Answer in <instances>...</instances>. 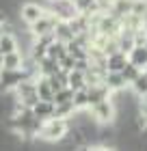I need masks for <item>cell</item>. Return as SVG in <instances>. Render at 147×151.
Instances as JSON below:
<instances>
[{"label": "cell", "instance_id": "obj_1", "mask_svg": "<svg viewBox=\"0 0 147 151\" xmlns=\"http://www.w3.org/2000/svg\"><path fill=\"white\" fill-rule=\"evenodd\" d=\"M69 132V123L67 119H61V116H50V119H46L43 123H41L39 127V138H43L48 142H59L67 136Z\"/></svg>", "mask_w": 147, "mask_h": 151}, {"label": "cell", "instance_id": "obj_2", "mask_svg": "<svg viewBox=\"0 0 147 151\" xmlns=\"http://www.w3.org/2000/svg\"><path fill=\"white\" fill-rule=\"evenodd\" d=\"M13 91L17 93V101H20L22 106H26V108H33V106L39 101V95H37V84H35V80H33V78L22 80L15 88H13Z\"/></svg>", "mask_w": 147, "mask_h": 151}, {"label": "cell", "instance_id": "obj_3", "mask_svg": "<svg viewBox=\"0 0 147 151\" xmlns=\"http://www.w3.org/2000/svg\"><path fill=\"white\" fill-rule=\"evenodd\" d=\"M26 78H33L26 69H0V91L2 93L13 91V88Z\"/></svg>", "mask_w": 147, "mask_h": 151}, {"label": "cell", "instance_id": "obj_4", "mask_svg": "<svg viewBox=\"0 0 147 151\" xmlns=\"http://www.w3.org/2000/svg\"><path fill=\"white\" fill-rule=\"evenodd\" d=\"M56 24H59V17L54 15V13L46 11L43 15L37 19V22L30 24V32H33L35 39H37V37H46V35H52V32H54V26H56Z\"/></svg>", "mask_w": 147, "mask_h": 151}, {"label": "cell", "instance_id": "obj_5", "mask_svg": "<svg viewBox=\"0 0 147 151\" xmlns=\"http://www.w3.org/2000/svg\"><path fill=\"white\" fill-rule=\"evenodd\" d=\"M91 108V116L97 121V123H110L115 119V104L110 99H102L97 104L89 106Z\"/></svg>", "mask_w": 147, "mask_h": 151}, {"label": "cell", "instance_id": "obj_6", "mask_svg": "<svg viewBox=\"0 0 147 151\" xmlns=\"http://www.w3.org/2000/svg\"><path fill=\"white\" fill-rule=\"evenodd\" d=\"M50 4H52L50 13H54L61 22H69V19H74L78 15V9H76V4L72 0H50Z\"/></svg>", "mask_w": 147, "mask_h": 151}, {"label": "cell", "instance_id": "obj_7", "mask_svg": "<svg viewBox=\"0 0 147 151\" xmlns=\"http://www.w3.org/2000/svg\"><path fill=\"white\" fill-rule=\"evenodd\" d=\"M43 13H46V9L41 4H37V2H26V4H22V9H20V17H22L26 24H33V22H37Z\"/></svg>", "mask_w": 147, "mask_h": 151}, {"label": "cell", "instance_id": "obj_8", "mask_svg": "<svg viewBox=\"0 0 147 151\" xmlns=\"http://www.w3.org/2000/svg\"><path fill=\"white\" fill-rule=\"evenodd\" d=\"M125 63H128V54L123 50H115L106 54V60H104V65H106V71H121Z\"/></svg>", "mask_w": 147, "mask_h": 151}, {"label": "cell", "instance_id": "obj_9", "mask_svg": "<svg viewBox=\"0 0 147 151\" xmlns=\"http://www.w3.org/2000/svg\"><path fill=\"white\" fill-rule=\"evenodd\" d=\"M102 82L108 86L110 93H119V91H123V88L128 86V82H125V78L121 76V71H106Z\"/></svg>", "mask_w": 147, "mask_h": 151}, {"label": "cell", "instance_id": "obj_10", "mask_svg": "<svg viewBox=\"0 0 147 151\" xmlns=\"http://www.w3.org/2000/svg\"><path fill=\"white\" fill-rule=\"evenodd\" d=\"M128 60L130 63H134L136 67H141V69H145L147 67V47L145 43H134L128 50Z\"/></svg>", "mask_w": 147, "mask_h": 151}, {"label": "cell", "instance_id": "obj_11", "mask_svg": "<svg viewBox=\"0 0 147 151\" xmlns=\"http://www.w3.org/2000/svg\"><path fill=\"white\" fill-rule=\"evenodd\" d=\"M59 69H61L59 60H54V58H50V56H43V58L37 60V76H43V78H48V76L56 73Z\"/></svg>", "mask_w": 147, "mask_h": 151}, {"label": "cell", "instance_id": "obj_12", "mask_svg": "<svg viewBox=\"0 0 147 151\" xmlns=\"http://www.w3.org/2000/svg\"><path fill=\"white\" fill-rule=\"evenodd\" d=\"M33 114L37 116V119H41V121H46V119H50V116H54V101L39 99L37 104L33 106Z\"/></svg>", "mask_w": 147, "mask_h": 151}, {"label": "cell", "instance_id": "obj_13", "mask_svg": "<svg viewBox=\"0 0 147 151\" xmlns=\"http://www.w3.org/2000/svg\"><path fill=\"white\" fill-rule=\"evenodd\" d=\"M67 86L74 88V91H78V88H85L87 86V73L82 69H74L67 71Z\"/></svg>", "mask_w": 147, "mask_h": 151}, {"label": "cell", "instance_id": "obj_14", "mask_svg": "<svg viewBox=\"0 0 147 151\" xmlns=\"http://www.w3.org/2000/svg\"><path fill=\"white\" fill-rule=\"evenodd\" d=\"M24 65V56L20 54V50H13L2 56V69H22Z\"/></svg>", "mask_w": 147, "mask_h": 151}, {"label": "cell", "instance_id": "obj_15", "mask_svg": "<svg viewBox=\"0 0 147 151\" xmlns=\"http://www.w3.org/2000/svg\"><path fill=\"white\" fill-rule=\"evenodd\" d=\"M35 84H37V95H39V99L52 101L54 88L50 86V82H48V78H43V76H37V78H35Z\"/></svg>", "mask_w": 147, "mask_h": 151}, {"label": "cell", "instance_id": "obj_16", "mask_svg": "<svg viewBox=\"0 0 147 151\" xmlns=\"http://www.w3.org/2000/svg\"><path fill=\"white\" fill-rule=\"evenodd\" d=\"M74 37H76V35H74L72 26H69V22H61V19H59V24L54 26V39L63 41V43H69Z\"/></svg>", "mask_w": 147, "mask_h": 151}, {"label": "cell", "instance_id": "obj_17", "mask_svg": "<svg viewBox=\"0 0 147 151\" xmlns=\"http://www.w3.org/2000/svg\"><path fill=\"white\" fill-rule=\"evenodd\" d=\"M65 54H67V43H63V41H59V39H54L52 43H48L46 56H50V58H54V60H61Z\"/></svg>", "mask_w": 147, "mask_h": 151}, {"label": "cell", "instance_id": "obj_18", "mask_svg": "<svg viewBox=\"0 0 147 151\" xmlns=\"http://www.w3.org/2000/svg\"><path fill=\"white\" fill-rule=\"evenodd\" d=\"M13 50H17V39L13 37V32H2V37H0V54H9Z\"/></svg>", "mask_w": 147, "mask_h": 151}, {"label": "cell", "instance_id": "obj_19", "mask_svg": "<svg viewBox=\"0 0 147 151\" xmlns=\"http://www.w3.org/2000/svg\"><path fill=\"white\" fill-rule=\"evenodd\" d=\"M76 114V106L74 101H63V104H54V116H61V119H69V116Z\"/></svg>", "mask_w": 147, "mask_h": 151}, {"label": "cell", "instance_id": "obj_20", "mask_svg": "<svg viewBox=\"0 0 147 151\" xmlns=\"http://www.w3.org/2000/svg\"><path fill=\"white\" fill-rule=\"evenodd\" d=\"M74 106H76V110H87L89 108V95H87V86L85 88H78V91H74Z\"/></svg>", "mask_w": 147, "mask_h": 151}, {"label": "cell", "instance_id": "obj_21", "mask_svg": "<svg viewBox=\"0 0 147 151\" xmlns=\"http://www.w3.org/2000/svg\"><path fill=\"white\" fill-rule=\"evenodd\" d=\"M48 82H50V86L54 88V91H59V88H63V86H67V71H63V69H59L56 73L48 76Z\"/></svg>", "mask_w": 147, "mask_h": 151}, {"label": "cell", "instance_id": "obj_22", "mask_svg": "<svg viewBox=\"0 0 147 151\" xmlns=\"http://www.w3.org/2000/svg\"><path fill=\"white\" fill-rule=\"evenodd\" d=\"M76 9H78V13H82V15H93L95 11H100L97 9V4H95V0H76Z\"/></svg>", "mask_w": 147, "mask_h": 151}, {"label": "cell", "instance_id": "obj_23", "mask_svg": "<svg viewBox=\"0 0 147 151\" xmlns=\"http://www.w3.org/2000/svg\"><path fill=\"white\" fill-rule=\"evenodd\" d=\"M141 71H143L141 67H136L134 63H130V60H128V63H125V67L121 69V76L125 78V82H128V84H132V82L138 78V73H141Z\"/></svg>", "mask_w": 147, "mask_h": 151}, {"label": "cell", "instance_id": "obj_24", "mask_svg": "<svg viewBox=\"0 0 147 151\" xmlns=\"http://www.w3.org/2000/svg\"><path fill=\"white\" fill-rule=\"evenodd\" d=\"M72 97H74V88L63 86V88H59V91H54L52 101L54 104H63V101H72Z\"/></svg>", "mask_w": 147, "mask_h": 151}, {"label": "cell", "instance_id": "obj_25", "mask_svg": "<svg viewBox=\"0 0 147 151\" xmlns=\"http://www.w3.org/2000/svg\"><path fill=\"white\" fill-rule=\"evenodd\" d=\"M132 88H134V93L138 95V97L147 93V71H145V69L138 73V78H136L134 82H132Z\"/></svg>", "mask_w": 147, "mask_h": 151}, {"label": "cell", "instance_id": "obj_26", "mask_svg": "<svg viewBox=\"0 0 147 151\" xmlns=\"http://www.w3.org/2000/svg\"><path fill=\"white\" fill-rule=\"evenodd\" d=\"M59 65H61V69H63V71H72L74 67H76V58L72 56V54H65V56L59 60Z\"/></svg>", "mask_w": 147, "mask_h": 151}, {"label": "cell", "instance_id": "obj_27", "mask_svg": "<svg viewBox=\"0 0 147 151\" xmlns=\"http://www.w3.org/2000/svg\"><path fill=\"white\" fill-rule=\"evenodd\" d=\"M115 2H117V0H95V4H97V9H100V11H110Z\"/></svg>", "mask_w": 147, "mask_h": 151}, {"label": "cell", "instance_id": "obj_28", "mask_svg": "<svg viewBox=\"0 0 147 151\" xmlns=\"http://www.w3.org/2000/svg\"><path fill=\"white\" fill-rule=\"evenodd\" d=\"M141 114L147 119V93H145V95H141Z\"/></svg>", "mask_w": 147, "mask_h": 151}, {"label": "cell", "instance_id": "obj_29", "mask_svg": "<svg viewBox=\"0 0 147 151\" xmlns=\"http://www.w3.org/2000/svg\"><path fill=\"white\" fill-rule=\"evenodd\" d=\"M0 69H2V54H0Z\"/></svg>", "mask_w": 147, "mask_h": 151}, {"label": "cell", "instance_id": "obj_30", "mask_svg": "<svg viewBox=\"0 0 147 151\" xmlns=\"http://www.w3.org/2000/svg\"><path fill=\"white\" fill-rule=\"evenodd\" d=\"M0 37H2V30H0Z\"/></svg>", "mask_w": 147, "mask_h": 151}, {"label": "cell", "instance_id": "obj_31", "mask_svg": "<svg viewBox=\"0 0 147 151\" xmlns=\"http://www.w3.org/2000/svg\"><path fill=\"white\" fill-rule=\"evenodd\" d=\"M145 47H147V41H145Z\"/></svg>", "mask_w": 147, "mask_h": 151}, {"label": "cell", "instance_id": "obj_32", "mask_svg": "<svg viewBox=\"0 0 147 151\" xmlns=\"http://www.w3.org/2000/svg\"><path fill=\"white\" fill-rule=\"evenodd\" d=\"M72 2H76V0H72Z\"/></svg>", "mask_w": 147, "mask_h": 151}]
</instances>
